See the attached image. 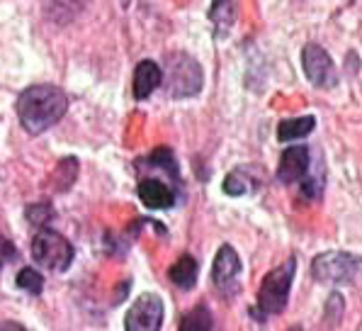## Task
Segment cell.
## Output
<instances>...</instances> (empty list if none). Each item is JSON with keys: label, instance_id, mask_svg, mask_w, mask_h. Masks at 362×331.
Segmentation results:
<instances>
[{"label": "cell", "instance_id": "6da1fadb", "mask_svg": "<svg viewBox=\"0 0 362 331\" xmlns=\"http://www.w3.org/2000/svg\"><path fill=\"white\" fill-rule=\"evenodd\" d=\"M69 110V98L57 86H32L18 98L20 125L30 137H39L61 122Z\"/></svg>", "mask_w": 362, "mask_h": 331}, {"label": "cell", "instance_id": "7a4b0ae2", "mask_svg": "<svg viewBox=\"0 0 362 331\" xmlns=\"http://www.w3.org/2000/svg\"><path fill=\"white\" fill-rule=\"evenodd\" d=\"M160 83L165 86V93L175 100L192 98L202 91L204 74L202 66L185 52H170L165 56V74H160Z\"/></svg>", "mask_w": 362, "mask_h": 331}, {"label": "cell", "instance_id": "3957f363", "mask_svg": "<svg viewBox=\"0 0 362 331\" xmlns=\"http://www.w3.org/2000/svg\"><path fill=\"white\" fill-rule=\"evenodd\" d=\"M294 271H297V261L294 256H289L282 266L272 268L270 273L263 278L258 290V307L267 314H280L287 307L289 300V288H292Z\"/></svg>", "mask_w": 362, "mask_h": 331}, {"label": "cell", "instance_id": "277c9868", "mask_svg": "<svg viewBox=\"0 0 362 331\" xmlns=\"http://www.w3.org/2000/svg\"><path fill=\"white\" fill-rule=\"evenodd\" d=\"M32 258L47 271L64 273L74 263V246H71L69 239H64L52 229H42L32 239Z\"/></svg>", "mask_w": 362, "mask_h": 331}, {"label": "cell", "instance_id": "5b68a950", "mask_svg": "<svg viewBox=\"0 0 362 331\" xmlns=\"http://www.w3.org/2000/svg\"><path fill=\"white\" fill-rule=\"evenodd\" d=\"M311 273L316 280L328 285H350L360 273V258L348 251H328L311 261Z\"/></svg>", "mask_w": 362, "mask_h": 331}, {"label": "cell", "instance_id": "8992f818", "mask_svg": "<svg viewBox=\"0 0 362 331\" xmlns=\"http://www.w3.org/2000/svg\"><path fill=\"white\" fill-rule=\"evenodd\" d=\"M163 300L156 293H144L134 300V305L127 310L124 331H160L163 324Z\"/></svg>", "mask_w": 362, "mask_h": 331}, {"label": "cell", "instance_id": "52a82bcc", "mask_svg": "<svg viewBox=\"0 0 362 331\" xmlns=\"http://www.w3.org/2000/svg\"><path fill=\"white\" fill-rule=\"evenodd\" d=\"M302 66L304 74L309 78L311 86L316 88H333L338 83V74L336 66H333V59L328 56V52L319 44H306L302 49Z\"/></svg>", "mask_w": 362, "mask_h": 331}, {"label": "cell", "instance_id": "ba28073f", "mask_svg": "<svg viewBox=\"0 0 362 331\" xmlns=\"http://www.w3.org/2000/svg\"><path fill=\"white\" fill-rule=\"evenodd\" d=\"M238 276H241V258H238L233 246L224 244L216 251L214 266H211V280L219 290H233Z\"/></svg>", "mask_w": 362, "mask_h": 331}, {"label": "cell", "instance_id": "9c48e42d", "mask_svg": "<svg viewBox=\"0 0 362 331\" xmlns=\"http://www.w3.org/2000/svg\"><path fill=\"white\" fill-rule=\"evenodd\" d=\"M309 164H311V156L304 144L285 149L280 156V166H277V181L285 185L302 181L306 171H309Z\"/></svg>", "mask_w": 362, "mask_h": 331}, {"label": "cell", "instance_id": "30bf717a", "mask_svg": "<svg viewBox=\"0 0 362 331\" xmlns=\"http://www.w3.org/2000/svg\"><path fill=\"white\" fill-rule=\"evenodd\" d=\"M139 200L148 207V210H165L175 203V193L170 190V185H165L158 178H144L139 183Z\"/></svg>", "mask_w": 362, "mask_h": 331}, {"label": "cell", "instance_id": "8fae6325", "mask_svg": "<svg viewBox=\"0 0 362 331\" xmlns=\"http://www.w3.org/2000/svg\"><path fill=\"white\" fill-rule=\"evenodd\" d=\"M238 13V0H211V8L207 13V18L214 27V37L224 39L231 32L233 22H236Z\"/></svg>", "mask_w": 362, "mask_h": 331}, {"label": "cell", "instance_id": "7c38bea8", "mask_svg": "<svg viewBox=\"0 0 362 331\" xmlns=\"http://www.w3.org/2000/svg\"><path fill=\"white\" fill-rule=\"evenodd\" d=\"M160 66L156 61H141L134 71V98L136 100H146L156 88L160 86Z\"/></svg>", "mask_w": 362, "mask_h": 331}, {"label": "cell", "instance_id": "4fadbf2b", "mask_svg": "<svg viewBox=\"0 0 362 331\" xmlns=\"http://www.w3.org/2000/svg\"><path fill=\"white\" fill-rule=\"evenodd\" d=\"M86 5L88 0H47L44 13L54 25H69L86 10Z\"/></svg>", "mask_w": 362, "mask_h": 331}, {"label": "cell", "instance_id": "5bb4252c", "mask_svg": "<svg viewBox=\"0 0 362 331\" xmlns=\"http://www.w3.org/2000/svg\"><path fill=\"white\" fill-rule=\"evenodd\" d=\"M197 273H199L197 261H194L192 256L182 254V256L177 258V261L170 266L168 276H170L173 283L177 285V288H182V290H190V288H194V283H197Z\"/></svg>", "mask_w": 362, "mask_h": 331}, {"label": "cell", "instance_id": "9a60e30c", "mask_svg": "<svg viewBox=\"0 0 362 331\" xmlns=\"http://www.w3.org/2000/svg\"><path fill=\"white\" fill-rule=\"evenodd\" d=\"M314 127H316V120L311 115L282 120L280 127H277V139H280V142H294V139H302L306 134H311Z\"/></svg>", "mask_w": 362, "mask_h": 331}, {"label": "cell", "instance_id": "2e32d148", "mask_svg": "<svg viewBox=\"0 0 362 331\" xmlns=\"http://www.w3.org/2000/svg\"><path fill=\"white\" fill-rule=\"evenodd\" d=\"M211 327H214V319L207 305L192 307L180 322V331H211Z\"/></svg>", "mask_w": 362, "mask_h": 331}, {"label": "cell", "instance_id": "e0dca14e", "mask_svg": "<svg viewBox=\"0 0 362 331\" xmlns=\"http://www.w3.org/2000/svg\"><path fill=\"white\" fill-rule=\"evenodd\" d=\"M76 176H78V161L74 159V156H69V159L61 161V164L57 166V171H54V183H57L59 193L69 190L76 181Z\"/></svg>", "mask_w": 362, "mask_h": 331}, {"label": "cell", "instance_id": "ac0fdd59", "mask_svg": "<svg viewBox=\"0 0 362 331\" xmlns=\"http://www.w3.org/2000/svg\"><path fill=\"white\" fill-rule=\"evenodd\" d=\"M18 288L27 290V293H32V295H42V290H44L42 273H37L35 268H22L18 273Z\"/></svg>", "mask_w": 362, "mask_h": 331}, {"label": "cell", "instance_id": "d6986e66", "mask_svg": "<svg viewBox=\"0 0 362 331\" xmlns=\"http://www.w3.org/2000/svg\"><path fill=\"white\" fill-rule=\"evenodd\" d=\"M250 188H253V183L248 181V176H241L238 171H231L224 181V193L231 195V198H238V195L250 193Z\"/></svg>", "mask_w": 362, "mask_h": 331}, {"label": "cell", "instance_id": "ffe728a7", "mask_svg": "<svg viewBox=\"0 0 362 331\" xmlns=\"http://www.w3.org/2000/svg\"><path fill=\"white\" fill-rule=\"evenodd\" d=\"M321 193H324V176L314 173V176L302 178V195L306 200H316Z\"/></svg>", "mask_w": 362, "mask_h": 331}, {"label": "cell", "instance_id": "44dd1931", "mask_svg": "<svg viewBox=\"0 0 362 331\" xmlns=\"http://www.w3.org/2000/svg\"><path fill=\"white\" fill-rule=\"evenodd\" d=\"M27 220L32 224H37V227H42V224H47L52 220V207L49 205H30L27 207Z\"/></svg>", "mask_w": 362, "mask_h": 331}, {"label": "cell", "instance_id": "7402d4cb", "mask_svg": "<svg viewBox=\"0 0 362 331\" xmlns=\"http://www.w3.org/2000/svg\"><path fill=\"white\" fill-rule=\"evenodd\" d=\"M343 297L338 295V293H333L331 297H328V305H326V322H331V324H338L341 322V317H343Z\"/></svg>", "mask_w": 362, "mask_h": 331}, {"label": "cell", "instance_id": "603a6c76", "mask_svg": "<svg viewBox=\"0 0 362 331\" xmlns=\"http://www.w3.org/2000/svg\"><path fill=\"white\" fill-rule=\"evenodd\" d=\"M15 258H18V249L10 244V239H5L3 234H0V268H3L5 263H13Z\"/></svg>", "mask_w": 362, "mask_h": 331}, {"label": "cell", "instance_id": "cb8c5ba5", "mask_svg": "<svg viewBox=\"0 0 362 331\" xmlns=\"http://www.w3.org/2000/svg\"><path fill=\"white\" fill-rule=\"evenodd\" d=\"M0 331H27L18 322H0Z\"/></svg>", "mask_w": 362, "mask_h": 331}, {"label": "cell", "instance_id": "d4e9b609", "mask_svg": "<svg viewBox=\"0 0 362 331\" xmlns=\"http://www.w3.org/2000/svg\"><path fill=\"white\" fill-rule=\"evenodd\" d=\"M119 3H122V8H129V3H132V0H119Z\"/></svg>", "mask_w": 362, "mask_h": 331}]
</instances>
